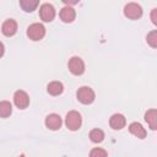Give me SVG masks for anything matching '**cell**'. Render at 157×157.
<instances>
[{
    "mask_svg": "<svg viewBox=\"0 0 157 157\" xmlns=\"http://www.w3.org/2000/svg\"><path fill=\"white\" fill-rule=\"evenodd\" d=\"M69 70L71 71V74L74 75H81L85 71V63L80 56H72L69 60Z\"/></svg>",
    "mask_w": 157,
    "mask_h": 157,
    "instance_id": "5b68a950",
    "label": "cell"
},
{
    "mask_svg": "<svg viewBox=\"0 0 157 157\" xmlns=\"http://www.w3.org/2000/svg\"><path fill=\"white\" fill-rule=\"evenodd\" d=\"M20 157H25V155H21V156H20Z\"/></svg>",
    "mask_w": 157,
    "mask_h": 157,
    "instance_id": "44dd1931",
    "label": "cell"
},
{
    "mask_svg": "<svg viewBox=\"0 0 157 157\" xmlns=\"http://www.w3.org/2000/svg\"><path fill=\"white\" fill-rule=\"evenodd\" d=\"M63 90H64V86H63V83L59 82V81H53V82H50V83L48 85V87H47L48 93L52 94V96H58V94H60V93L63 92Z\"/></svg>",
    "mask_w": 157,
    "mask_h": 157,
    "instance_id": "5bb4252c",
    "label": "cell"
},
{
    "mask_svg": "<svg viewBox=\"0 0 157 157\" xmlns=\"http://www.w3.org/2000/svg\"><path fill=\"white\" fill-rule=\"evenodd\" d=\"M151 20H152L153 25H155V26H157V7H156V9H153V10L151 11Z\"/></svg>",
    "mask_w": 157,
    "mask_h": 157,
    "instance_id": "ffe728a7",
    "label": "cell"
},
{
    "mask_svg": "<svg viewBox=\"0 0 157 157\" xmlns=\"http://www.w3.org/2000/svg\"><path fill=\"white\" fill-rule=\"evenodd\" d=\"M146 40L150 44V47L152 48H157V29L151 31L147 36H146Z\"/></svg>",
    "mask_w": 157,
    "mask_h": 157,
    "instance_id": "ac0fdd59",
    "label": "cell"
},
{
    "mask_svg": "<svg viewBox=\"0 0 157 157\" xmlns=\"http://www.w3.org/2000/svg\"><path fill=\"white\" fill-rule=\"evenodd\" d=\"M81 123H82V119H81V115H80L78 112H76V110H71V112H69V113L66 114L65 124H66V126H67L69 130L75 131V130L80 129Z\"/></svg>",
    "mask_w": 157,
    "mask_h": 157,
    "instance_id": "6da1fadb",
    "label": "cell"
},
{
    "mask_svg": "<svg viewBox=\"0 0 157 157\" xmlns=\"http://www.w3.org/2000/svg\"><path fill=\"white\" fill-rule=\"evenodd\" d=\"M90 139L92 142H102L104 140V132L101 129H93L90 132Z\"/></svg>",
    "mask_w": 157,
    "mask_h": 157,
    "instance_id": "e0dca14e",
    "label": "cell"
},
{
    "mask_svg": "<svg viewBox=\"0 0 157 157\" xmlns=\"http://www.w3.org/2000/svg\"><path fill=\"white\" fill-rule=\"evenodd\" d=\"M17 31V23L15 20L12 18H9L6 21H4V23L1 25V32L2 34H5L6 37H11L16 33Z\"/></svg>",
    "mask_w": 157,
    "mask_h": 157,
    "instance_id": "ba28073f",
    "label": "cell"
},
{
    "mask_svg": "<svg viewBox=\"0 0 157 157\" xmlns=\"http://www.w3.org/2000/svg\"><path fill=\"white\" fill-rule=\"evenodd\" d=\"M145 120L151 130H157V109H148L145 113Z\"/></svg>",
    "mask_w": 157,
    "mask_h": 157,
    "instance_id": "7c38bea8",
    "label": "cell"
},
{
    "mask_svg": "<svg viewBox=\"0 0 157 157\" xmlns=\"http://www.w3.org/2000/svg\"><path fill=\"white\" fill-rule=\"evenodd\" d=\"M77 99L82 103V104H91L93 101H94V92L91 87H87V86H82L78 88L77 93Z\"/></svg>",
    "mask_w": 157,
    "mask_h": 157,
    "instance_id": "7a4b0ae2",
    "label": "cell"
},
{
    "mask_svg": "<svg viewBox=\"0 0 157 157\" xmlns=\"http://www.w3.org/2000/svg\"><path fill=\"white\" fill-rule=\"evenodd\" d=\"M124 15L130 20H137L142 16V9L136 2H129L124 6Z\"/></svg>",
    "mask_w": 157,
    "mask_h": 157,
    "instance_id": "277c9868",
    "label": "cell"
},
{
    "mask_svg": "<svg viewBox=\"0 0 157 157\" xmlns=\"http://www.w3.org/2000/svg\"><path fill=\"white\" fill-rule=\"evenodd\" d=\"M63 121H61V118L60 115L53 113V114H49L47 118H45V126L50 130H58L60 129Z\"/></svg>",
    "mask_w": 157,
    "mask_h": 157,
    "instance_id": "30bf717a",
    "label": "cell"
},
{
    "mask_svg": "<svg viewBox=\"0 0 157 157\" xmlns=\"http://www.w3.org/2000/svg\"><path fill=\"white\" fill-rule=\"evenodd\" d=\"M13 102H15V104H16L17 108L25 109V108H27L28 104H29V97H28V94H27L25 91L18 90V91H16L15 94H13Z\"/></svg>",
    "mask_w": 157,
    "mask_h": 157,
    "instance_id": "8992f818",
    "label": "cell"
},
{
    "mask_svg": "<svg viewBox=\"0 0 157 157\" xmlns=\"http://www.w3.org/2000/svg\"><path fill=\"white\" fill-rule=\"evenodd\" d=\"M75 16H76V12L71 6H64L60 11V18L63 22H66V23L72 22L75 20Z\"/></svg>",
    "mask_w": 157,
    "mask_h": 157,
    "instance_id": "8fae6325",
    "label": "cell"
},
{
    "mask_svg": "<svg viewBox=\"0 0 157 157\" xmlns=\"http://www.w3.org/2000/svg\"><path fill=\"white\" fill-rule=\"evenodd\" d=\"M39 16L44 22H50L55 17V10L54 6L50 4H43L39 9Z\"/></svg>",
    "mask_w": 157,
    "mask_h": 157,
    "instance_id": "52a82bcc",
    "label": "cell"
},
{
    "mask_svg": "<svg viewBox=\"0 0 157 157\" xmlns=\"http://www.w3.org/2000/svg\"><path fill=\"white\" fill-rule=\"evenodd\" d=\"M27 36L32 40H40L45 36V28L42 23H32L27 28Z\"/></svg>",
    "mask_w": 157,
    "mask_h": 157,
    "instance_id": "3957f363",
    "label": "cell"
},
{
    "mask_svg": "<svg viewBox=\"0 0 157 157\" xmlns=\"http://www.w3.org/2000/svg\"><path fill=\"white\" fill-rule=\"evenodd\" d=\"M90 157H107V151L103 148L96 147L90 152Z\"/></svg>",
    "mask_w": 157,
    "mask_h": 157,
    "instance_id": "d6986e66",
    "label": "cell"
},
{
    "mask_svg": "<svg viewBox=\"0 0 157 157\" xmlns=\"http://www.w3.org/2000/svg\"><path fill=\"white\" fill-rule=\"evenodd\" d=\"M125 124H126L125 117H124L123 114H119V113L113 114V115L110 117V119H109V125H110V128L114 129V130H120V129H123V128L125 126Z\"/></svg>",
    "mask_w": 157,
    "mask_h": 157,
    "instance_id": "9c48e42d",
    "label": "cell"
},
{
    "mask_svg": "<svg viewBox=\"0 0 157 157\" xmlns=\"http://www.w3.org/2000/svg\"><path fill=\"white\" fill-rule=\"evenodd\" d=\"M12 112V105L7 101H1L0 102V115L2 118H7Z\"/></svg>",
    "mask_w": 157,
    "mask_h": 157,
    "instance_id": "2e32d148",
    "label": "cell"
},
{
    "mask_svg": "<svg viewBox=\"0 0 157 157\" xmlns=\"http://www.w3.org/2000/svg\"><path fill=\"white\" fill-rule=\"evenodd\" d=\"M129 131L132 135H135L136 137H139V139H145L146 137V130H145V128L140 123H136V121L131 123L129 125Z\"/></svg>",
    "mask_w": 157,
    "mask_h": 157,
    "instance_id": "4fadbf2b",
    "label": "cell"
},
{
    "mask_svg": "<svg viewBox=\"0 0 157 157\" xmlns=\"http://www.w3.org/2000/svg\"><path fill=\"white\" fill-rule=\"evenodd\" d=\"M38 5H39V1H37V0H21V1H20V6H21L26 12L33 11Z\"/></svg>",
    "mask_w": 157,
    "mask_h": 157,
    "instance_id": "9a60e30c",
    "label": "cell"
}]
</instances>
